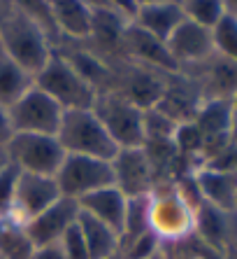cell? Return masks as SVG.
I'll return each instance as SVG.
<instances>
[{
    "label": "cell",
    "instance_id": "obj_1",
    "mask_svg": "<svg viewBox=\"0 0 237 259\" xmlns=\"http://www.w3.org/2000/svg\"><path fill=\"white\" fill-rule=\"evenodd\" d=\"M0 45L28 75H33V79L53 52L47 33L19 10L0 21Z\"/></svg>",
    "mask_w": 237,
    "mask_h": 259
},
{
    "label": "cell",
    "instance_id": "obj_2",
    "mask_svg": "<svg viewBox=\"0 0 237 259\" xmlns=\"http://www.w3.org/2000/svg\"><path fill=\"white\" fill-rule=\"evenodd\" d=\"M56 140L66 154H82L112 161L118 152L116 143L109 138L102 121L93 112V108L82 110H63V119L56 131Z\"/></svg>",
    "mask_w": 237,
    "mask_h": 259
},
{
    "label": "cell",
    "instance_id": "obj_3",
    "mask_svg": "<svg viewBox=\"0 0 237 259\" xmlns=\"http://www.w3.org/2000/svg\"><path fill=\"white\" fill-rule=\"evenodd\" d=\"M35 87L51 96L63 110L93 108L98 96V91L68 63V59L58 49H53L44 68L35 75Z\"/></svg>",
    "mask_w": 237,
    "mask_h": 259
},
{
    "label": "cell",
    "instance_id": "obj_4",
    "mask_svg": "<svg viewBox=\"0 0 237 259\" xmlns=\"http://www.w3.org/2000/svg\"><path fill=\"white\" fill-rule=\"evenodd\" d=\"M193 208L172 180L151 189V231L165 243H182L193 234Z\"/></svg>",
    "mask_w": 237,
    "mask_h": 259
},
{
    "label": "cell",
    "instance_id": "obj_5",
    "mask_svg": "<svg viewBox=\"0 0 237 259\" xmlns=\"http://www.w3.org/2000/svg\"><path fill=\"white\" fill-rule=\"evenodd\" d=\"M93 112L102 121L116 147H142L144 143V108L118 91H100L95 96Z\"/></svg>",
    "mask_w": 237,
    "mask_h": 259
},
{
    "label": "cell",
    "instance_id": "obj_6",
    "mask_svg": "<svg viewBox=\"0 0 237 259\" xmlns=\"http://www.w3.org/2000/svg\"><path fill=\"white\" fill-rule=\"evenodd\" d=\"M5 157L24 173L53 178L66 159V150L61 147L56 136L14 133L5 147Z\"/></svg>",
    "mask_w": 237,
    "mask_h": 259
},
{
    "label": "cell",
    "instance_id": "obj_7",
    "mask_svg": "<svg viewBox=\"0 0 237 259\" xmlns=\"http://www.w3.org/2000/svg\"><path fill=\"white\" fill-rule=\"evenodd\" d=\"M7 119L12 133H37V136H56L63 119V108L47 96L40 87H30L21 98L7 108Z\"/></svg>",
    "mask_w": 237,
    "mask_h": 259
},
{
    "label": "cell",
    "instance_id": "obj_8",
    "mask_svg": "<svg viewBox=\"0 0 237 259\" xmlns=\"http://www.w3.org/2000/svg\"><path fill=\"white\" fill-rule=\"evenodd\" d=\"M53 180L61 189V196L79 201L82 196L95 192V189L114 185L112 161L82 157V154H66L61 168L53 175Z\"/></svg>",
    "mask_w": 237,
    "mask_h": 259
},
{
    "label": "cell",
    "instance_id": "obj_9",
    "mask_svg": "<svg viewBox=\"0 0 237 259\" xmlns=\"http://www.w3.org/2000/svg\"><path fill=\"white\" fill-rule=\"evenodd\" d=\"M114 170V187L128 196H142L151 194L156 187L154 168L149 161L144 147H121L112 159Z\"/></svg>",
    "mask_w": 237,
    "mask_h": 259
},
{
    "label": "cell",
    "instance_id": "obj_10",
    "mask_svg": "<svg viewBox=\"0 0 237 259\" xmlns=\"http://www.w3.org/2000/svg\"><path fill=\"white\" fill-rule=\"evenodd\" d=\"M58 199H61V189L53 178L19 170L17 189H14V205L10 217L26 224L33 217L40 215V212H44L49 205H53Z\"/></svg>",
    "mask_w": 237,
    "mask_h": 259
},
{
    "label": "cell",
    "instance_id": "obj_11",
    "mask_svg": "<svg viewBox=\"0 0 237 259\" xmlns=\"http://www.w3.org/2000/svg\"><path fill=\"white\" fill-rule=\"evenodd\" d=\"M118 56H124L128 61H135L140 66L167 72V75L179 72V66L170 56L165 42H160L158 37L149 35L147 30H142L140 26L133 24V21H128L124 28L121 45H118Z\"/></svg>",
    "mask_w": 237,
    "mask_h": 259
},
{
    "label": "cell",
    "instance_id": "obj_12",
    "mask_svg": "<svg viewBox=\"0 0 237 259\" xmlns=\"http://www.w3.org/2000/svg\"><path fill=\"white\" fill-rule=\"evenodd\" d=\"M165 47L174 59V63L179 66V70H184L189 66H198L214 54L212 28H205L191 19H184L174 28V33L167 37Z\"/></svg>",
    "mask_w": 237,
    "mask_h": 259
},
{
    "label": "cell",
    "instance_id": "obj_13",
    "mask_svg": "<svg viewBox=\"0 0 237 259\" xmlns=\"http://www.w3.org/2000/svg\"><path fill=\"white\" fill-rule=\"evenodd\" d=\"M79 215L77 201L61 196L53 205H49L44 212L33 217L30 222H26V231H28L30 241L35 247H47V245H58L61 238L75 227Z\"/></svg>",
    "mask_w": 237,
    "mask_h": 259
},
{
    "label": "cell",
    "instance_id": "obj_14",
    "mask_svg": "<svg viewBox=\"0 0 237 259\" xmlns=\"http://www.w3.org/2000/svg\"><path fill=\"white\" fill-rule=\"evenodd\" d=\"M193 234L207 247L225 252L237 245V212L221 210L202 201L193 212Z\"/></svg>",
    "mask_w": 237,
    "mask_h": 259
},
{
    "label": "cell",
    "instance_id": "obj_15",
    "mask_svg": "<svg viewBox=\"0 0 237 259\" xmlns=\"http://www.w3.org/2000/svg\"><path fill=\"white\" fill-rule=\"evenodd\" d=\"M58 42H86L91 35V10L84 0H47Z\"/></svg>",
    "mask_w": 237,
    "mask_h": 259
},
{
    "label": "cell",
    "instance_id": "obj_16",
    "mask_svg": "<svg viewBox=\"0 0 237 259\" xmlns=\"http://www.w3.org/2000/svg\"><path fill=\"white\" fill-rule=\"evenodd\" d=\"M198 192L202 201L221 210L235 212L237 208V173L230 170H216V168H200L193 170Z\"/></svg>",
    "mask_w": 237,
    "mask_h": 259
},
{
    "label": "cell",
    "instance_id": "obj_17",
    "mask_svg": "<svg viewBox=\"0 0 237 259\" xmlns=\"http://www.w3.org/2000/svg\"><path fill=\"white\" fill-rule=\"evenodd\" d=\"M126 196L118 192L114 185L102 189H95V192L86 194L77 201L79 212L84 215H91L93 220L107 224L109 229H114L118 236H121V229H124V215H126Z\"/></svg>",
    "mask_w": 237,
    "mask_h": 259
},
{
    "label": "cell",
    "instance_id": "obj_18",
    "mask_svg": "<svg viewBox=\"0 0 237 259\" xmlns=\"http://www.w3.org/2000/svg\"><path fill=\"white\" fill-rule=\"evenodd\" d=\"M186 19L184 10L179 3H156V5L137 7L135 17L131 19L135 26L147 30L149 35L158 37L160 42H167V37L174 33L182 21Z\"/></svg>",
    "mask_w": 237,
    "mask_h": 259
},
{
    "label": "cell",
    "instance_id": "obj_19",
    "mask_svg": "<svg viewBox=\"0 0 237 259\" xmlns=\"http://www.w3.org/2000/svg\"><path fill=\"white\" fill-rule=\"evenodd\" d=\"M77 229L84 238V245H86V252L89 259H109L114 254H118V247H121V236L114 229H109L107 224L93 220L91 215H77Z\"/></svg>",
    "mask_w": 237,
    "mask_h": 259
},
{
    "label": "cell",
    "instance_id": "obj_20",
    "mask_svg": "<svg viewBox=\"0 0 237 259\" xmlns=\"http://www.w3.org/2000/svg\"><path fill=\"white\" fill-rule=\"evenodd\" d=\"M33 84H35L33 75H28L0 45V108L7 110Z\"/></svg>",
    "mask_w": 237,
    "mask_h": 259
},
{
    "label": "cell",
    "instance_id": "obj_21",
    "mask_svg": "<svg viewBox=\"0 0 237 259\" xmlns=\"http://www.w3.org/2000/svg\"><path fill=\"white\" fill-rule=\"evenodd\" d=\"M198 66H207V89L209 94L205 98H225L230 101L237 91V61H230L225 56H219L214 52L207 61Z\"/></svg>",
    "mask_w": 237,
    "mask_h": 259
},
{
    "label": "cell",
    "instance_id": "obj_22",
    "mask_svg": "<svg viewBox=\"0 0 237 259\" xmlns=\"http://www.w3.org/2000/svg\"><path fill=\"white\" fill-rule=\"evenodd\" d=\"M35 245L30 241L26 224L14 217H0V254L5 259H30Z\"/></svg>",
    "mask_w": 237,
    "mask_h": 259
},
{
    "label": "cell",
    "instance_id": "obj_23",
    "mask_svg": "<svg viewBox=\"0 0 237 259\" xmlns=\"http://www.w3.org/2000/svg\"><path fill=\"white\" fill-rule=\"evenodd\" d=\"M151 194H142V196H128L126 201V215H124V229H121V245L137 236L151 231Z\"/></svg>",
    "mask_w": 237,
    "mask_h": 259
},
{
    "label": "cell",
    "instance_id": "obj_24",
    "mask_svg": "<svg viewBox=\"0 0 237 259\" xmlns=\"http://www.w3.org/2000/svg\"><path fill=\"white\" fill-rule=\"evenodd\" d=\"M179 5L184 10L186 19L205 26V28H214L225 14L223 0H179Z\"/></svg>",
    "mask_w": 237,
    "mask_h": 259
},
{
    "label": "cell",
    "instance_id": "obj_25",
    "mask_svg": "<svg viewBox=\"0 0 237 259\" xmlns=\"http://www.w3.org/2000/svg\"><path fill=\"white\" fill-rule=\"evenodd\" d=\"M214 52L230 61H237V19L230 14H223L221 21L212 28Z\"/></svg>",
    "mask_w": 237,
    "mask_h": 259
},
{
    "label": "cell",
    "instance_id": "obj_26",
    "mask_svg": "<svg viewBox=\"0 0 237 259\" xmlns=\"http://www.w3.org/2000/svg\"><path fill=\"white\" fill-rule=\"evenodd\" d=\"M14 10H19L21 14H26L28 19H33L44 33L49 35V40L53 42V47L58 45V33L53 28L51 12H49V3L47 0H12Z\"/></svg>",
    "mask_w": 237,
    "mask_h": 259
},
{
    "label": "cell",
    "instance_id": "obj_27",
    "mask_svg": "<svg viewBox=\"0 0 237 259\" xmlns=\"http://www.w3.org/2000/svg\"><path fill=\"white\" fill-rule=\"evenodd\" d=\"M163 247H165V243L160 241L154 231H147V234L124 243V245L118 247V254H121V259H144V257H151V254L160 252Z\"/></svg>",
    "mask_w": 237,
    "mask_h": 259
},
{
    "label": "cell",
    "instance_id": "obj_28",
    "mask_svg": "<svg viewBox=\"0 0 237 259\" xmlns=\"http://www.w3.org/2000/svg\"><path fill=\"white\" fill-rule=\"evenodd\" d=\"M17 178H19V168L14 166V163L5 161L3 166H0V217L12 215Z\"/></svg>",
    "mask_w": 237,
    "mask_h": 259
},
{
    "label": "cell",
    "instance_id": "obj_29",
    "mask_svg": "<svg viewBox=\"0 0 237 259\" xmlns=\"http://www.w3.org/2000/svg\"><path fill=\"white\" fill-rule=\"evenodd\" d=\"M58 245H61V252H63V259H89L84 238L77 229V222H75V227L61 238Z\"/></svg>",
    "mask_w": 237,
    "mask_h": 259
},
{
    "label": "cell",
    "instance_id": "obj_30",
    "mask_svg": "<svg viewBox=\"0 0 237 259\" xmlns=\"http://www.w3.org/2000/svg\"><path fill=\"white\" fill-rule=\"evenodd\" d=\"M107 3H109V7H112L114 12H118L121 17L128 19V21H131V19L135 17V12H137L135 0H107Z\"/></svg>",
    "mask_w": 237,
    "mask_h": 259
},
{
    "label": "cell",
    "instance_id": "obj_31",
    "mask_svg": "<svg viewBox=\"0 0 237 259\" xmlns=\"http://www.w3.org/2000/svg\"><path fill=\"white\" fill-rule=\"evenodd\" d=\"M12 126H10V119H7V110L0 108V150H5L10 138H12Z\"/></svg>",
    "mask_w": 237,
    "mask_h": 259
},
{
    "label": "cell",
    "instance_id": "obj_32",
    "mask_svg": "<svg viewBox=\"0 0 237 259\" xmlns=\"http://www.w3.org/2000/svg\"><path fill=\"white\" fill-rule=\"evenodd\" d=\"M30 259H63L61 245H47V247H35V252Z\"/></svg>",
    "mask_w": 237,
    "mask_h": 259
},
{
    "label": "cell",
    "instance_id": "obj_33",
    "mask_svg": "<svg viewBox=\"0 0 237 259\" xmlns=\"http://www.w3.org/2000/svg\"><path fill=\"white\" fill-rule=\"evenodd\" d=\"M14 12V3L12 0H0V21L5 17H10V14Z\"/></svg>",
    "mask_w": 237,
    "mask_h": 259
},
{
    "label": "cell",
    "instance_id": "obj_34",
    "mask_svg": "<svg viewBox=\"0 0 237 259\" xmlns=\"http://www.w3.org/2000/svg\"><path fill=\"white\" fill-rule=\"evenodd\" d=\"M223 3H225V14L237 19V0H223Z\"/></svg>",
    "mask_w": 237,
    "mask_h": 259
},
{
    "label": "cell",
    "instance_id": "obj_35",
    "mask_svg": "<svg viewBox=\"0 0 237 259\" xmlns=\"http://www.w3.org/2000/svg\"><path fill=\"white\" fill-rule=\"evenodd\" d=\"M156 3H179V0H135V5H137V7L156 5Z\"/></svg>",
    "mask_w": 237,
    "mask_h": 259
},
{
    "label": "cell",
    "instance_id": "obj_36",
    "mask_svg": "<svg viewBox=\"0 0 237 259\" xmlns=\"http://www.w3.org/2000/svg\"><path fill=\"white\" fill-rule=\"evenodd\" d=\"M144 259H170V254H167V245L160 250V252H156V254H151V257H144Z\"/></svg>",
    "mask_w": 237,
    "mask_h": 259
},
{
    "label": "cell",
    "instance_id": "obj_37",
    "mask_svg": "<svg viewBox=\"0 0 237 259\" xmlns=\"http://www.w3.org/2000/svg\"><path fill=\"white\" fill-rule=\"evenodd\" d=\"M230 105H232V115H235V128H237V91H235V96L230 98Z\"/></svg>",
    "mask_w": 237,
    "mask_h": 259
},
{
    "label": "cell",
    "instance_id": "obj_38",
    "mask_svg": "<svg viewBox=\"0 0 237 259\" xmlns=\"http://www.w3.org/2000/svg\"><path fill=\"white\" fill-rule=\"evenodd\" d=\"M7 161V157H5V150H0V166Z\"/></svg>",
    "mask_w": 237,
    "mask_h": 259
},
{
    "label": "cell",
    "instance_id": "obj_39",
    "mask_svg": "<svg viewBox=\"0 0 237 259\" xmlns=\"http://www.w3.org/2000/svg\"><path fill=\"white\" fill-rule=\"evenodd\" d=\"M109 259H121V254H114V257H109Z\"/></svg>",
    "mask_w": 237,
    "mask_h": 259
},
{
    "label": "cell",
    "instance_id": "obj_40",
    "mask_svg": "<svg viewBox=\"0 0 237 259\" xmlns=\"http://www.w3.org/2000/svg\"><path fill=\"white\" fill-rule=\"evenodd\" d=\"M0 259H5V257H3V254H0Z\"/></svg>",
    "mask_w": 237,
    "mask_h": 259
},
{
    "label": "cell",
    "instance_id": "obj_41",
    "mask_svg": "<svg viewBox=\"0 0 237 259\" xmlns=\"http://www.w3.org/2000/svg\"><path fill=\"white\" fill-rule=\"evenodd\" d=\"M235 212H237V208H235Z\"/></svg>",
    "mask_w": 237,
    "mask_h": 259
},
{
    "label": "cell",
    "instance_id": "obj_42",
    "mask_svg": "<svg viewBox=\"0 0 237 259\" xmlns=\"http://www.w3.org/2000/svg\"><path fill=\"white\" fill-rule=\"evenodd\" d=\"M235 250H237V245H235Z\"/></svg>",
    "mask_w": 237,
    "mask_h": 259
}]
</instances>
